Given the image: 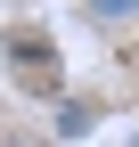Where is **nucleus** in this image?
Returning a JSON list of instances; mask_svg holds the SVG:
<instances>
[{
  "mask_svg": "<svg viewBox=\"0 0 139 147\" xmlns=\"http://www.w3.org/2000/svg\"><path fill=\"white\" fill-rule=\"evenodd\" d=\"M82 16H90V25H131L139 0H82Z\"/></svg>",
  "mask_w": 139,
  "mask_h": 147,
  "instance_id": "nucleus-2",
  "label": "nucleus"
},
{
  "mask_svg": "<svg viewBox=\"0 0 139 147\" xmlns=\"http://www.w3.org/2000/svg\"><path fill=\"white\" fill-rule=\"evenodd\" d=\"M0 147H57V139H33V131H8Z\"/></svg>",
  "mask_w": 139,
  "mask_h": 147,
  "instance_id": "nucleus-3",
  "label": "nucleus"
},
{
  "mask_svg": "<svg viewBox=\"0 0 139 147\" xmlns=\"http://www.w3.org/2000/svg\"><path fill=\"white\" fill-rule=\"evenodd\" d=\"M8 57H16V74H25V82H33V74H41V82H57V57H49V41H33V33H16Z\"/></svg>",
  "mask_w": 139,
  "mask_h": 147,
  "instance_id": "nucleus-1",
  "label": "nucleus"
}]
</instances>
